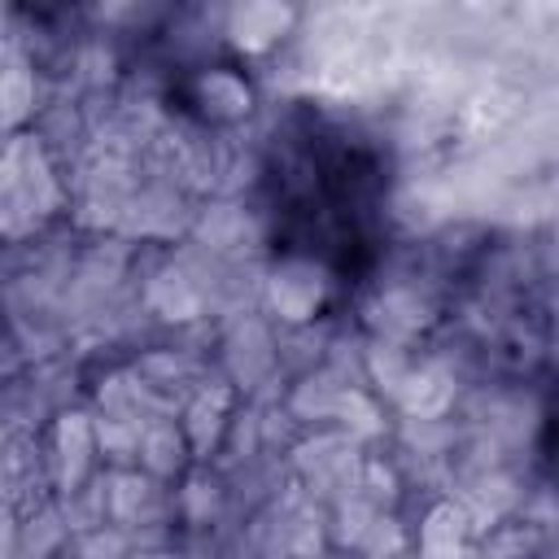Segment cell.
<instances>
[{
    "label": "cell",
    "instance_id": "obj_1",
    "mask_svg": "<svg viewBox=\"0 0 559 559\" xmlns=\"http://www.w3.org/2000/svg\"><path fill=\"white\" fill-rule=\"evenodd\" d=\"M271 214L284 249L349 266L376 231L384 170L376 153L345 127L310 118L275 135Z\"/></svg>",
    "mask_w": 559,
    "mask_h": 559
},
{
    "label": "cell",
    "instance_id": "obj_2",
    "mask_svg": "<svg viewBox=\"0 0 559 559\" xmlns=\"http://www.w3.org/2000/svg\"><path fill=\"white\" fill-rule=\"evenodd\" d=\"M546 450H550V467H555V476H559V402H555V411L546 415Z\"/></svg>",
    "mask_w": 559,
    "mask_h": 559
}]
</instances>
